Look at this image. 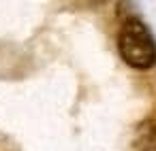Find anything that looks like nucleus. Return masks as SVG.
<instances>
[{"label": "nucleus", "instance_id": "f257e3e1", "mask_svg": "<svg viewBox=\"0 0 156 151\" xmlns=\"http://www.w3.org/2000/svg\"><path fill=\"white\" fill-rule=\"evenodd\" d=\"M118 49L122 60L137 70H147L156 64V41L147 26L137 17L122 24L118 34Z\"/></svg>", "mask_w": 156, "mask_h": 151}, {"label": "nucleus", "instance_id": "f03ea898", "mask_svg": "<svg viewBox=\"0 0 156 151\" xmlns=\"http://www.w3.org/2000/svg\"><path fill=\"white\" fill-rule=\"evenodd\" d=\"M135 147L139 151H156V126L152 121H143L137 128Z\"/></svg>", "mask_w": 156, "mask_h": 151}]
</instances>
